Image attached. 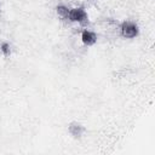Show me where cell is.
Returning a JSON list of instances; mask_svg holds the SVG:
<instances>
[{
	"label": "cell",
	"instance_id": "6da1fadb",
	"mask_svg": "<svg viewBox=\"0 0 155 155\" xmlns=\"http://www.w3.org/2000/svg\"><path fill=\"white\" fill-rule=\"evenodd\" d=\"M68 19H70L71 22L81 23V22H85L87 19V13L82 7H75V8L69 10Z\"/></svg>",
	"mask_w": 155,
	"mask_h": 155
},
{
	"label": "cell",
	"instance_id": "7a4b0ae2",
	"mask_svg": "<svg viewBox=\"0 0 155 155\" xmlns=\"http://www.w3.org/2000/svg\"><path fill=\"white\" fill-rule=\"evenodd\" d=\"M121 34H122L124 38L132 39V38L137 36V34H138V27H137L134 23L125 22V23L121 25Z\"/></svg>",
	"mask_w": 155,
	"mask_h": 155
},
{
	"label": "cell",
	"instance_id": "3957f363",
	"mask_svg": "<svg viewBox=\"0 0 155 155\" xmlns=\"http://www.w3.org/2000/svg\"><path fill=\"white\" fill-rule=\"evenodd\" d=\"M81 40H82V42H84L85 45L91 46V45L96 44L97 36H96L94 33H92V31H90V30H84L82 34H81Z\"/></svg>",
	"mask_w": 155,
	"mask_h": 155
},
{
	"label": "cell",
	"instance_id": "277c9868",
	"mask_svg": "<svg viewBox=\"0 0 155 155\" xmlns=\"http://www.w3.org/2000/svg\"><path fill=\"white\" fill-rule=\"evenodd\" d=\"M57 13L58 16H61L62 18H68L69 16V8L65 7V6H57Z\"/></svg>",
	"mask_w": 155,
	"mask_h": 155
},
{
	"label": "cell",
	"instance_id": "5b68a950",
	"mask_svg": "<svg viewBox=\"0 0 155 155\" xmlns=\"http://www.w3.org/2000/svg\"><path fill=\"white\" fill-rule=\"evenodd\" d=\"M1 51H2L5 54H8V53H10V46H8V44H2Z\"/></svg>",
	"mask_w": 155,
	"mask_h": 155
}]
</instances>
